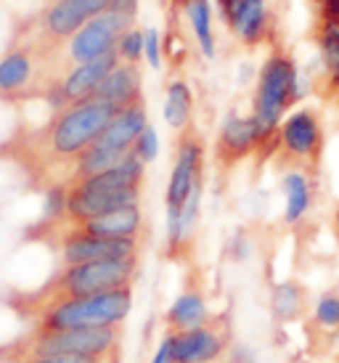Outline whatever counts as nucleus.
Returning a JSON list of instances; mask_svg holds the SVG:
<instances>
[{
	"label": "nucleus",
	"mask_w": 339,
	"mask_h": 363,
	"mask_svg": "<svg viewBox=\"0 0 339 363\" xmlns=\"http://www.w3.org/2000/svg\"><path fill=\"white\" fill-rule=\"evenodd\" d=\"M133 311V286L111 289L90 297H67L45 305L38 313L35 332H64V329H99L122 326Z\"/></svg>",
	"instance_id": "f257e3e1"
},
{
	"label": "nucleus",
	"mask_w": 339,
	"mask_h": 363,
	"mask_svg": "<svg viewBox=\"0 0 339 363\" xmlns=\"http://www.w3.org/2000/svg\"><path fill=\"white\" fill-rule=\"evenodd\" d=\"M297 80L299 69L294 67L289 53L284 51L270 53L265 64L260 67L255 101H252V117L257 122V130L265 143L276 141L287 109L299 101Z\"/></svg>",
	"instance_id": "f03ea898"
},
{
	"label": "nucleus",
	"mask_w": 339,
	"mask_h": 363,
	"mask_svg": "<svg viewBox=\"0 0 339 363\" xmlns=\"http://www.w3.org/2000/svg\"><path fill=\"white\" fill-rule=\"evenodd\" d=\"M117 111L120 109H114L111 104L101 101L96 96L67 104L59 114H53V120L45 128L48 154L56 157V160L72 162L77 154H82L90 143L99 138Z\"/></svg>",
	"instance_id": "7ed1b4c3"
},
{
	"label": "nucleus",
	"mask_w": 339,
	"mask_h": 363,
	"mask_svg": "<svg viewBox=\"0 0 339 363\" xmlns=\"http://www.w3.org/2000/svg\"><path fill=\"white\" fill-rule=\"evenodd\" d=\"M138 276V257H122V260H93L80 265H64L45 286L40 297L45 305L67 297H90V294H104L111 289L133 286Z\"/></svg>",
	"instance_id": "20e7f679"
},
{
	"label": "nucleus",
	"mask_w": 339,
	"mask_h": 363,
	"mask_svg": "<svg viewBox=\"0 0 339 363\" xmlns=\"http://www.w3.org/2000/svg\"><path fill=\"white\" fill-rule=\"evenodd\" d=\"M120 345V326H99V329H64V332H35L19 345L21 358L35 355H93V358H109Z\"/></svg>",
	"instance_id": "39448f33"
},
{
	"label": "nucleus",
	"mask_w": 339,
	"mask_h": 363,
	"mask_svg": "<svg viewBox=\"0 0 339 363\" xmlns=\"http://www.w3.org/2000/svg\"><path fill=\"white\" fill-rule=\"evenodd\" d=\"M323 120H321L318 109L313 106H299L284 117L276 135V146L284 154V160H289L297 170L316 172L323 157Z\"/></svg>",
	"instance_id": "423d86ee"
},
{
	"label": "nucleus",
	"mask_w": 339,
	"mask_h": 363,
	"mask_svg": "<svg viewBox=\"0 0 339 363\" xmlns=\"http://www.w3.org/2000/svg\"><path fill=\"white\" fill-rule=\"evenodd\" d=\"M199 183H204V141L196 133L183 130L165 191V215H175L183 210V204L189 202V196Z\"/></svg>",
	"instance_id": "0eeeda50"
},
{
	"label": "nucleus",
	"mask_w": 339,
	"mask_h": 363,
	"mask_svg": "<svg viewBox=\"0 0 339 363\" xmlns=\"http://www.w3.org/2000/svg\"><path fill=\"white\" fill-rule=\"evenodd\" d=\"M133 21L135 19H130V16L114 9H106L104 13L93 16L85 27H80L72 35L70 59L77 61V64H85V61L101 59L106 53H114L122 35L133 30Z\"/></svg>",
	"instance_id": "6e6552de"
},
{
	"label": "nucleus",
	"mask_w": 339,
	"mask_h": 363,
	"mask_svg": "<svg viewBox=\"0 0 339 363\" xmlns=\"http://www.w3.org/2000/svg\"><path fill=\"white\" fill-rule=\"evenodd\" d=\"M265 141L257 130V122L252 114H236L230 111L228 117L223 120L215 138V162L218 167H233L252 157L255 152H262Z\"/></svg>",
	"instance_id": "1a4fd4ad"
},
{
	"label": "nucleus",
	"mask_w": 339,
	"mask_h": 363,
	"mask_svg": "<svg viewBox=\"0 0 339 363\" xmlns=\"http://www.w3.org/2000/svg\"><path fill=\"white\" fill-rule=\"evenodd\" d=\"M230 350V337L226 326L207 321L194 329L172 332V355L175 363H218Z\"/></svg>",
	"instance_id": "9d476101"
},
{
	"label": "nucleus",
	"mask_w": 339,
	"mask_h": 363,
	"mask_svg": "<svg viewBox=\"0 0 339 363\" xmlns=\"http://www.w3.org/2000/svg\"><path fill=\"white\" fill-rule=\"evenodd\" d=\"M59 252L61 268L93 260H122V257H138V239H104V236H93L80 228H72L61 239Z\"/></svg>",
	"instance_id": "9b49d317"
},
{
	"label": "nucleus",
	"mask_w": 339,
	"mask_h": 363,
	"mask_svg": "<svg viewBox=\"0 0 339 363\" xmlns=\"http://www.w3.org/2000/svg\"><path fill=\"white\" fill-rule=\"evenodd\" d=\"M218 11L228 30L244 45H257L265 40L270 11L268 0H218Z\"/></svg>",
	"instance_id": "f8f14e48"
},
{
	"label": "nucleus",
	"mask_w": 339,
	"mask_h": 363,
	"mask_svg": "<svg viewBox=\"0 0 339 363\" xmlns=\"http://www.w3.org/2000/svg\"><path fill=\"white\" fill-rule=\"evenodd\" d=\"M111 6V0H56L43 13V27L56 40H72V35L85 27Z\"/></svg>",
	"instance_id": "ddd939ff"
},
{
	"label": "nucleus",
	"mask_w": 339,
	"mask_h": 363,
	"mask_svg": "<svg viewBox=\"0 0 339 363\" xmlns=\"http://www.w3.org/2000/svg\"><path fill=\"white\" fill-rule=\"evenodd\" d=\"M120 64V53H106V56H101V59H93V61H85V64H77V67H72L70 74L61 80L59 91H61V99L67 104H74V101H82V99H90L93 91L99 88V82L109 74L114 67Z\"/></svg>",
	"instance_id": "4468645a"
},
{
	"label": "nucleus",
	"mask_w": 339,
	"mask_h": 363,
	"mask_svg": "<svg viewBox=\"0 0 339 363\" xmlns=\"http://www.w3.org/2000/svg\"><path fill=\"white\" fill-rule=\"evenodd\" d=\"M146 128H149V111H146L143 101H138V104H133V106H125V109L117 111L109 120V125L104 128V133H101L93 143L133 152V143L138 141V135L146 130Z\"/></svg>",
	"instance_id": "2eb2a0df"
},
{
	"label": "nucleus",
	"mask_w": 339,
	"mask_h": 363,
	"mask_svg": "<svg viewBox=\"0 0 339 363\" xmlns=\"http://www.w3.org/2000/svg\"><path fill=\"white\" fill-rule=\"evenodd\" d=\"M96 99L111 104L114 109H125L140 101V72L135 64L120 61L114 69L99 82V88L93 91Z\"/></svg>",
	"instance_id": "dca6fc26"
},
{
	"label": "nucleus",
	"mask_w": 339,
	"mask_h": 363,
	"mask_svg": "<svg viewBox=\"0 0 339 363\" xmlns=\"http://www.w3.org/2000/svg\"><path fill=\"white\" fill-rule=\"evenodd\" d=\"M74 228L93 233V236H104V239H138L140 228H143V210H140V204H128L114 212L99 215L82 225H74Z\"/></svg>",
	"instance_id": "f3484780"
},
{
	"label": "nucleus",
	"mask_w": 339,
	"mask_h": 363,
	"mask_svg": "<svg viewBox=\"0 0 339 363\" xmlns=\"http://www.w3.org/2000/svg\"><path fill=\"white\" fill-rule=\"evenodd\" d=\"M212 321L210 315V303H207V294L191 286L186 292H180L170 308L165 311V326L170 332H180V329H194L201 323Z\"/></svg>",
	"instance_id": "a211bd4d"
},
{
	"label": "nucleus",
	"mask_w": 339,
	"mask_h": 363,
	"mask_svg": "<svg viewBox=\"0 0 339 363\" xmlns=\"http://www.w3.org/2000/svg\"><path fill=\"white\" fill-rule=\"evenodd\" d=\"M201 194H204V183H199L189 202L183 204V210L175 215H165V239H167L170 252L180 255L183 247L194 239L196 225H199V212H201Z\"/></svg>",
	"instance_id": "6ab92c4d"
},
{
	"label": "nucleus",
	"mask_w": 339,
	"mask_h": 363,
	"mask_svg": "<svg viewBox=\"0 0 339 363\" xmlns=\"http://www.w3.org/2000/svg\"><path fill=\"white\" fill-rule=\"evenodd\" d=\"M281 191H284V223L297 225L308 218L313 207V181L310 172L289 167L281 178Z\"/></svg>",
	"instance_id": "aec40b11"
},
{
	"label": "nucleus",
	"mask_w": 339,
	"mask_h": 363,
	"mask_svg": "<svg viewBox=\"0 0 339 363\" xmlns=\"http://www.w3.org/2000/svg\"><path fill=\"white\" fill-rule=\"evenodd\" d=\"M308 313V289L299 281H279L270 292V315L279 326L294 323Z\"/></svg>",
	"instance_id": "412c9836"
},
{
	"label": "nucleus",
	"mask_w": 339,
	"mask_h": 363,
	"mask_svg": "<svg viewBox=\"0 0 339 363\" xmlns=\"http://www.w3.org/2000/svg\"><path fill=\"white\" fill-rule=\"evenodd\" d=\"M130 152L125 149H114V146H101V143H90L82 154H77L72 160V181H85V178H93V175H101V172L117 167Z\"/></svg>",
	"instance_id": "4be33fe9"
},
{
	"label": "nucleus",
	"mask_w": 339,
	"mask_h": 363,
	"mask_svg": "<svg viewBox=\"0 0 339 363\" xmlns=\"http://www.w3.org/2000/svg\"><path fill=\"white\" fill-rule=\"evenodd\" d=\"M165 122L172 130H189L191 114H194V93L186 80H172L165 91V106H162Z\"/></svg>",
	"instance_id": "5701e85b"
},
{
	"label": "nucleus",
	"mask_w": 339,
	"mask_h": 363,
	"mask_svg": "<svg viewBox=\"0 0 339 363\" xmlns=\"http://www.w3.org/2000/svg\"><path fill=\"white\" fill-rule=\"evenodd\" d=\"M35 59L27 51H11L0 59V96H13L30 85Z\"/></svg>",
	"instance_id": "b1692460"
},
{
	"label": "nucleus",
	"mask_w": 339,
	"mask_h": 363,
	"mask_svg": "<svg viewBox=\"0 0 339 363\" xmlns=\"http://www.w3.org/2000/svg\"><path fill=\"white\" fill-rule=\"evenodd\" d=\"M183 11L189 16L194 38L199 43V51L212 59L215 56V32H212V9L210 0H183Z\"/></svg>",
	"instance_id": "393cba45"
},
{
	"label": "nucleus",
	"mask_w": 339,
	"mask_h": 363,
	"mask_svg": "<svg viewBox=\"0 0 339 363\" xmlns=\"http://www.w3.org/2000/svg\"><path fill=\"white\" fill-rule=\"evenodd\" d=\"M318 48L326 77L331 80L334 88H339V21H321Z\"/></svg>",
	"instance_id": "a878e982"
},
{
	"label": "nucleus",
	"mask_w": 339,
	"mask_h": 363,
	"mask_svg": "<svg viewBox=\"0 0 339 363\" xmlns=\"http://www.w3.org/2000/svg\"><path fill=\"white\" fill-rule=\"evenodd\" d=\"M313 329L321 334H337L339 332V292L337 289H326L316 297L313 303Z\"/></svg>",
	"instance_id": "bb28decb"
},
{
	"label": "nucleus",
	"mask_w": 339,
	"mask_h": 363,
	"mask_svg": "<svg viewBox=\"0 0 339 363\" xmlns=\"http://www.w3.org/2000/svg\"><path fill=\"white\" fill-rule=\"evenodd\" d=\"M143 51H146V32L135 30V27L125 32V35L120 38V43H117L120 61H125V64H138Z\"/></svg>",
	"instance_id": "cd10ccee"
},
{
	"label": "nucleus",
	"mask_w": 339,
	"mask_h": 363,
	"mask_svg": "<svg viewBox=\"0 0 339 363\" xmlns=\"http://www.w3.org/2000/svg\"><path fill=\"white\" fill-rule=\"evenodd\" d=\"M133 154H135L143 164H151V162L160 157V135H157V130H154L151 125L140 133L138 141L133 143Z\"/></svg>",
	"instance_id": "c85d7f7f"
},
{
	"label": "nucleus",
	"mask_w": 339,
	"mask_h": 363,
	"mask_svg": "<svg viewBox=\"0 0 339 363\" xmlns=\"http://www.w3.org/2000/svg\"><path fill=\"white\" fill-rule=\"evenodd\" d=\"M109 358H93V355H74V353H59V355H35V358H21L19 363H106Z\"/></svg>",
	"instance_id": "c756f323"
},
{
	"label": "nucleus",
	"mask_w": 339,
	"mask_h": 363,
	"mask_svg": "<svg viewBox=\"0 0 339 363\" xmlns=\"http://www.w3.org/2000/svg\"><path fill=\"white\" fill-rule=\"evenodd\" d=\"M149 363H175V355H172V332L170 329L162 334V340L154 347Z\"/></svg>",
	"instance_id": "7c9ffc66"
},
{
	"label": "nucleus",
	"mask_w": 339,
	"mask_h": 363,
	"mask_svg": "<svg viewBox=\"0 0 339 363\" xmlns=\"http://www.w3.org/2000/svg\"><path fill=\"white\" fill-rule=\"evenodd\" d=\"M146 59H149L151 69H160L162 64V48H160V32L157 30H146Z\"/></svg>",
	"instance_id": "2f4dec72"
},
{
	"label": "nucleus",
	"mask_w": 339,
	"mask_h": 363,
	"mask_svg": "<svg viewBox=\"0 0 339 363\" xmlns=\"http://www.w3.org/2000/svg\"><path fill=\"white\" fill-rule=\"evenodd\" d=\"M226 363H260V361L252 347H247V345H233L228 350V355H226Z\"/></svg>",
	"instance_id": "473e14b6"
},
{
	"label": "nucleus",
	"mask_w": 339,
	"mask_h": 363,
	"mask_svg": "<svg viewBox=\"0 0 339 363\" xmlns=\"http://www.w3.org/2000/svg\"><path fill=\"white\" fill-rule=\"evenodd\" d=\"M321 21H339V0H321Z\"/></svg>",
	"instance_id": "72a5a7b5"
},
{
	"label": "nucleus",
	"mask_w": 339,
	"mask_h": 363,
	"mask_svg": "<svg viewBox=\"0 0 339 363\" xmlns=\"http://www.w3.org/2000/svg\"><path fill=\"white\" fill-rule=\"evenodd\" d=\"M334 337H337V363H339V332L334 334Z\"/></svg>",
	"instance_id": "f704fd0d"
}]
</instances>
